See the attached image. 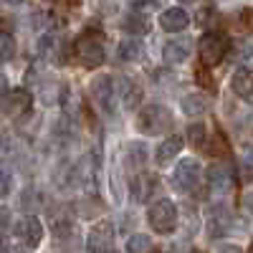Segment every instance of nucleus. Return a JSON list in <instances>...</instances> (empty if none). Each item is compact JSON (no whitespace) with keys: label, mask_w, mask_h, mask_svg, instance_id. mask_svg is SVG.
I'll list each match as a JSON object with an SVG mask.
<instances>
[{"label":"nucleus","mask_w":253,"mask_h":253,"mask_svg":"<svg viewBox=\"0 0 253 253\" xmlns=\"http://www.w3.org/2000/svg\"><path fill=\"white\" fill-rule=\"evenodd\" d=\"M172 126V114L162 104H147V107L139 112L137 119V129L142 134H165Z\"/></svg>","instance_id":"f257e3e1"},{"label":"nucleus","mask_w":253,"mask_h":253,"mask_svg":"<svg viewBox=\"0 0 253 253\" xmlns=\"http://www.w3.org/2000/svg\"><path fill=\"white\" fill-rule=\"evenodd\" d=\"M150 225L157 233H172L177 228V208L172 205V200H157L150 208Z\"/></svg>","instance_id":"f03ea898"},{"label":"nucleus","mask_w":253,"mask_h":253,"mask_svg":"<svg viewBox=\"0 0 253 253\" xmlns=\"http://www.w3.org/2000/svg\"><path fill=\"white\" fill-rule=\"evenodd\" d=\"M74 53L81 61V66H86V69H96L99 63H104V46H101V41L94 38L91 33H84L76 41Z\"/></svg>","instance_id":"7ed1b4c3"},{"label":"nucleus","mask_w":253,"mask_h":253,"mask_svg":"<svg viewBox=\"0 0 253 253\" xmlns=\"http://www.w3.org/2000/svg\"><path fill=\"white\" fill-rule=\"evenodd\" d=\"M200 58L203 63H208V66H215V63H220L228 53V38L223 33H205L200 38Z\"/></svg>","instance_id":"20e7f679"},{"label":"nucleus","mask_w":253,"mask_h":253,"mask_svg":"<svg viewBox=\"0 0 253 253\" xmlns=\"http://www.w3.org/2000/svg\"><path fill=\"white\" fill-rule=\"evenodd\" d=\"M175 185L182 193H195L203 185V167L198 165V160H182L175 170Z\"/></svg>","instance_id":"39448f33"},{"label":"nucleus","mask_w":253,"mask_h":253,"mask_svg":"<svg viewBox=\"0 0 253 253\" xmlns=\"http://www.w3.org/2000/svg\"><path fill=\"white\" fill-rule=\"evenodd\" d=\"M89 253H112L114 248V225L109 220H101L89 230V241H86Z\"/></svg>","instance_id":"423d86ee"},{"label":"nucleus","mask_w":253,"mask_h":253,"mask_svg":"<svg viewBox=\"0 0 253 253\" xmlns=\"http://www.w3.org/2000/svg\"><path fill=\"white\" fill-rule=\"evenodd\" d=\"M91 99L96 101V107L101 112H112L114 109V99H117V86L112 76H99L91 81Z\"/></svg>","instance_id":"0eeeda50"},{"label":"nucleus","mask_w":253,"mask_h":253,"mask_svg":"<svg viewBox=\"0 0 253 253\" xmlns=\"http://www.w3.org/2000/svg\"><path fill=\"white\" fill-rule=\"evenodd\" d=\"M28 104H31V96L26 89H15V91H8L3 99H0V112H3L5 117L15 119L20 117L26 109H28Z\"/></svg>","instance_id":"6e6552de"},{"label":"nucleus","mask_w":253,"mask_h":253,"mask_svg":"<svg viewBox=\"0 0 253 253\" xmlns=\"http://www.w3.org/2000/svg\"><path fill=\"white\" fill-rule=\"evenodd\" d=\"M15 236H18L20 241H23L26 246L36 248L41 241H43V225H41V220H38V218L26 215L23 220H20V223L15 225Z\"/></svg>","instance_id":"1a4fd4ad"},{"label":"nucleus","mask_w":253,"mask_h":253,"mask_svg":"<svg viewBox=\"0 0 253 253\" xmlns=\"http://www.w3.org/2000/svg\"><path fill=\"white\" fill-rule=\"evenodd\" d=\"M155 187H157V180H155L152 175L139 172V175H134L132 182H129V195H132L134 203H147V200L152 198Z\"/></svg>","instance_id":"9d476101"},{"label":"nucleus","mask_w":253,"mask_h":253,"mask_svg":"<svg viewBox=\"0 0 253 253\" xmlns=\"http://www.w3.org/2000/svg\"><path fill=\"white\" fill-rule=\"evenodd\" d=\"M187 23H190V18H187V13L182 8H167L160 15V26L167 33H180V31L187 28Z\"/></svg>","instance_id":"9b49d317"},{"label":"nucleus","mask_w":253,"mask_h":253,"mask_svg":"<svg viewBox=\"0 0 253 253\" xmlns=\"http://www.w3.org/2000/svg\"><path fill=\"white\" fill-rule=\"evenodd\" d=\"M233 91L243 99V101H251L253 104V69H238L233 74Z\"/></svg>","instance_id":"f8f14e48"},{"label":"nucleus","mask_w":253,"mask_h":253,"mask_svg":"<svg viewBox=\"0 0 253 253\" xmlns=\"http://www.w3.org/2000/svg\"><path fill=\"white\" fill-rule=\"evenodd\" d=\"M208 185L218 190V193H228L230 187H233V177H230V170L228 165H213L208 170Z\"/></svg>","instance_id":"ddd939ff"},{"label":"nucleus","mask_w":253,"mask_h":253,"mask_svg":"<svg viewBox=\"0 0 253 253\" xmlns=\"http://www.w3.org/2000/svg\"><path fill=\"white\" fill-rule=\"evenodd\" d=\"M117 56H119V61H142L144 58V43L139 38H124L119 43Z\"/></svg>","instance_id":"4468645a"},{"label":"nucleus","mask_w":253,"mask_h":253,"mask_svg":"<svg viewBox=\"0 0 253 253\" xmlns=\"http://www.w3.org/2000/svg\"><path fill=\"white\" fill-rule=\"evenodd\" d=\"M124 165L129 170H139V167L147 165V147L142 142H132L126 144V152H124Z\"/></svg>","instance_id":"2eb2a0df"},{"label":"nucleus","mask_w":253,"mask_h":253,"mask_svg":"<svg viewBox=\"0 0 253 253\" xmlns=\"http://www.w3.org/2000/svg\"><path fill=\"white\" fill-rule=\"evenodd\" d=\"M190 56V43L185 38H175L165 46V61L167 63H182Z\"/></svg>","instance_id":"dca6fc26"},{"label":"nucleus","mask_w":253,"mask_h":253,"mask_svg":"<svg viewBox=\"0 0 253 253\" xmlns=\"http://www.w3.org/2000/svg\"><path fill=\"white\" fill-rule=\"evenodd\" d=\"M180 150H182V137H167L157 147V165H167L175 155H180Z\"/></svg>","instance_id":"f3484780"},{"label":"nucleus","mask_w":253,"mask_h":253,"mask_svg":"<svg viewBox=\"0 0 253 253\" xmlns=\"http://www.w3.org/2000/svg\"><path fill=\"white\" fill-rule=\"evenodd\" d=\"M180 104H182V112L187 117H200L208 112V99L203 94H185Z\"/></svg>","instance_id":"a211bd4d"},{"label":"nucleus","mask_w":253,"mask_h":253,"mask_svg":"<svg viewBox=\"0 0 253 253\" xmlns=\"http://www.w3.org/2000/svg\"><path fill=\"white\" fill-rule=\"evenodd\" d=\"M122 101H124V107L126 109H134L137 104H139V99H142V89H139V84L134 81V79H124V84H122Z\"/></svg>","instance_id":"6ab92c4d"},{"label":"nucleus","mask_w":253,"mask_h":253,"mask_svg":"<svg viewBox=\"0 0 253 253\" xmlns=\"http://www.w3.org/2000/svg\"><path fill=\"white\" fill-rule=\"evenodd\" d=\"M122 26H124L126 33H134V36H142V33L150 31V23H147V18H142V15H126V20Z\"/></svg>","instance_id":"aec40b11"},{"label":"nucleus","mask_w":253,"mask_h":253,"mask_svg":"<svg viewBox=\"0 0 253 253\" xmlns=\"http://www.w3.org/2000/svg\"><path fill=\"white\" fill-rule=\"evenodd\" d=\"M150 248H152V241L147 238L144 233H134L129 241H126V251L129 253H147Z\"/></svg>","instance_id":"412c9836"},{"label":"nucleus","mask_w":253,"mask_h":253,"mask_svg":"<svg viewBox=\"0 0 253 253\" xmlns=\"http://www.w3.org/2000/svg\"><path fill=\"white\" fill-rule=\"evenodd\" d=\"M15 53V43H13V38L8 33H0V63H5L10 61Z\"/></svg>","instance_id":"4be33fe9"},{"label":"nucleus","mask_w":253,"mask_h":253,"mask_svg":"<svg viewBox=\"0 0 253 253\" xmlns=\"http://www.w3.org/2000/svg\"><path fill=\"white\" fill-rule=\"evenodd\" d=\"M61 86H58V84H48V86H43V89H41V99H43L46 104H53V101H58L61 99Z\"/></svg>","instance_id":"5701e85b"},{"label":"nucleus","mask_w":253,"mask_h":253,"mask_svg":"<svg viewBox=\"0 0 253 253\" xmlns=\"http://www.w3.org/2000/svg\"><path fill=\"white\" fill-rule=\"evenodd\" d=\"M203 139H205L203 124H190V126H187V142H190V144H200Z\"/></svg>","instance_id":"b1692460"},{"label":"nucleus","mask_w":253,"mask_h":253,"mask_svg":"<svg viewBox=\"0 0 253 253\" xmlns=\"http://www.w3.org/2000/svg\"><path fill=\"white\" fill-rule=\"evenodd\" d=\"M36 198H38V193H33V190H31V193H23V208H28V210H36V208L41 205Z\"/></svg>","instance_id":"393cba45"},{"label":"nucleus","mask_w":253,"mask_h":253,"mask_svg":"<svg viewBox=\"0 0 253 253\" xmlns=\"http://www.w3.org/2000/svg\"><path fill=\"white\" fill-rule=\"evenodd\" d=\"M8 190H10V175L0 170V198L8 195Z\"/></svg>","instance_id":"a878e982"},{"label":"nucleus","mask_w":253,"mask_h":253,"mask_svg":"<svg viewBox=\"0 0 253 253\" xmlns=\"http://www.w3.org/2000/svg\"><path fill=\"white\" fill-rule=\"evenodd\" d=\"M10 225V210L5 205H0V230H5Z\"/></svg>","instance_id":"bb28decb"},{"label":"nucleus","mask_w":253,"mask_h":253,"mask_svg":"<svg viewBox=\"0 0 253 253\" xmlns=\"http://www.w3.org/2000/svg\"><path fill=\"white\" fill-rule=\"evenodd\" d=\"M5 91H8V81H5V76L0 74V99L5 96Z\"/></svg>","instance_id":"cd10ccee"},{"label":"nucleus","mask_w":253,"mask_h":253,"mask_svg":"<svg viewBox=\"0 0 253 253\" xmlns=\"http://www.w3.org/2000/svg\"><path fill=\"white\" fill-rule=\"evenodd\" d=\"M218 253H243V251H241L238 246H223V248H220Z\"/></svg>","instance_id":"c85d7f7f"},{"label":"nucleus","mask_w":253,"mask_h":253,"mask_svg":"<svg viewBox=\"0 0 253 253\" xmlns=\"http://www.w3.org/2000/svg\"><path fill=\"white\" fill-rule=\"evenodd\" d=\"M246 205L253 210V190H251V193H248V198H246Z\"/></svg>","instance_id":"c756f323"},{"label":"nucleus","mask_w":253,"mask_h":253,"mask_svg":"<svg viewBox=\"0 0 253 253\" xmlns=\"http://www.w3.org/2000/svg\"><path fill=\"white\" fill-rule=\"evenodd\" d=\"M0 253H8V246H5V241L0 238Z\"/></svg>","instance_id":"7c9ffc66"},{"label":"nucleus","mask_w":253,"mask_h":253,"mask_svg":"<svg viewBox=\"0 0 253 253\" xmlns=\"http://www.w3.org/2000/svg\"><path fill=\"white\" fill-rule=\"evenodd\" d=\"M248 253H253V243H251V248H248Z\"/></svg>","instance_id":"2f4dec72"},{"label":"nucleus","mask_w":253,"mask_h":253,"mask_svg":"<svg viewBox=\"0 0 253 253\" xmlns=\"http://www.w3.org/2000/svg\"><path fill=\"white\" fill-rule=\"evenodd\" d=\"M15 253H26V251H15Z\"/></svg>","instance_id":"473e14b6"}]
</instances>
